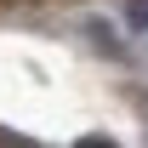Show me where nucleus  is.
Segmentation results:
<instances>
[{
    "label": "nucleus",
    "instance_id": "f257e3e1",
    "mask_svg": "<svg viewBox=\"0 0 148 148\" xmlns=\"http://www.w3.org/2000/svg\"><path fill=\"white\" fill-rule=\"evenodd\" d=\"M80 148H108V143H80Z\"/></svg>",
    "mask_w": 148,
    "mask_h": 148
}]
</instances>
